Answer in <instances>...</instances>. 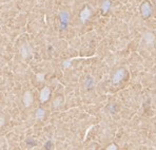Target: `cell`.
Returning <instances> with one entry per match:
<instances>
[{"label": "cell", "instance_id": "6da1fadb", "mask_svg": "<svg viewBox=\"0 0 156 150\" xmlns=\"http://www.w3.org/2000/svg\"><path fill=\"white\" fill-rule=\"evenodd\" d=\"M140 11H141V14H143V16L145 18H148V17L151 16V14H152V7H151V4L149 2H143L141 4V7H140Z\"/></svg>", "mask_w": 156, "mask_h": 150}, {"label": "cell", "instance_id": "7a4b0ae2", "mask_svg": "<svg viewBox=\"0 0 156 150\" xmlns=\"http://www.w3.org/2000/svg\"><path fill=\"white\" fill-rule=\"evenodd\" d=\"M124 76V69H119V70H117L116 73L114 74V77H113V84L117 85V84H119V82L122 80Z\"/></svg>", "mask_w": 156, "mask_h": 150}, {"label": "cell", "instance_id": "3957f363", "mask_svg": "<svg viewBox=\"0 0 156 150\" xmlns=\"http://www.w3.org/2000/svg\"><path fill=\"white\" fill-rule=\"evenodd\" d=\"M90 16H91V10L89 7H85L80 13V20L82 22H85L90 18Z\"/></svg>", "mask_w": 156, "mask_h": 150}, {"label": "cell", "instance_id": "277c9868", "mask_svg": "<svg viewBox=\"0 0 156 150\" xmlns=\"http://www.w3.org/2000/svg\"><path fill=\"white\" fill-rule=\"evenodd\" d=\"M50 95H51V91H50V89L48 88V87L43 88L42 91H41V93H40V101H42V103L46 101L50 98Z\"/></svg>", "mask_w": 156, "mask_h": 150}, {"label": "cell", "instance_id": "5b68a950", "mask_svg": "<svg viewBox=\"0 0 156 150\" xmlns=\"http://www.w3.org/2000/svg\"><path fill=\"white\" fill-rule=\"evenodd\" d=\"M143 39H145L147 45H152V43H154V40H155V36H154L153 33L148 32L143 35Z\"/></svg>", "mask_w": 156, "mask_h": 150}, {"label": "cell", "instance_id": "8992f818", "mask_svg": "<svg viewBox=\"0 0 156 150\" xmlns=\"http://www.w3.org/2000/svg\"><path fill=\"white\" fill-rule=\"evenodd\" d=\"M23 103H24V105H26V107H29V106H31L33 103V96L32 94H31V92H26V94H24V96H23Z\"/></svg>", "mask_w": 156, "mask_h": 150}, {"label": "cell", "instance_id": "52a82bcc", "mask_svg": "<svg viewBox=\"0 0 156 150\" xmlns=\"http://www.w3.org/2000/svg\"><path fill=\"white\" fill-rule=\"evenodd\" d=\"M59 17H60V20H61L62 26H67V24H68V22H69V19H70V15H69V13H67V12H61V13H60V15H59Z\"/></svg>", "mask_w": 156, "mask_h": 150}, {"label": "cell", "instance_id": "ba28073f", "mask_svg": "<svg viewBox=\"0 0 156 150\" xmlns=\"http://www.w3.org/2000/svg\"><path fill=\"white\" fill-rule=\"evenodd\" d=\"M21 53H22L23 57L26 58V57H29V56L32 54V48L30 46H28V45H24V46L22 47V49H21Z\"/></svg>", "mask_w": 156, "mask_h": 150}, {"label": "cell", "instance_id": "9c48e42d", "mask_svg": "<svg viewBox=\"0 0 156 150\" xmlns=\"http://www.w3.org/2000/svg\"><path fill=\"white\" fill-rule=\"evenodd\" d=\"M110 7H111V2L109 1V0H106L104 3H102L101 9H102V11H104V13H107V12H109Z\"/></svg>", "mask_w": 156, "mask_h": 150}, {"label": "cell", "instance_id": "30bf717a", "mask_svg": "<svg viewBox=\"0 0 156 150\" xmlns=\"http://www.w3.org/2000/svg\"><path fill=\"white\" fill-rule=\"evenodd\" d=\"M44 113H46V112H44L43 109H41V108L38 109V110L36 111V118H37V120H42V118H44Z\"/></svg>", "mask_w": 156, "mask_h": 150}, {"label": "cell", "instance_id": "8fae6325", "mask_svg": "<svg viewBox=\"0 0 156 150\" xmlns=\"http://www.w3.org/2000/svg\"><path fill=\"white\" fill-rule=\"evenodd\" d=\"M93 84H94L93 79L88 78V80H87V87H88V88H92V87H93Z\"/></svg>", "mask_w": 156, "mask_h": 150}, {"label": "cell", "instance_id": "7c38bea8", "mask_svg": "<svg viewBox=\"0 0 156 150\" xmlns=\"http://www.w3.org/2000/svg\"><path fill=\"white\" fill-rule=\"evenodd\" d=\"M37 78H38V80L42 82L43 78H44V74H37Z\"/></svg>", "mask_w": 156, "mask_h": 150}, {"label": "cell", "instance_id": "4fadbf2b", "mask_svg": "<svg viewBox=\"0 0 156 150\" xmlns=\"http://www.w3.org/2000/svg\"><path fill=\"white\" fill-rule=\"evenodd\" d=\"M108 149L110 150V149H117V146L116 145H110V146L108 147Z\"/></svg>", "mask_w": 156, "mask_h": 150}, {"label": "cell", "instance_id": "5bb4252c", "mask_svg": "<svg viewBox=\"0 0 156 150\" xmlns=\"http://www.w3.org/2000/svg\"><path fill=\"white\" fill-rule=\"evenodd\" d=\"M2 125H3V118H0V126H2Z\"/></svg>", "mask_w": 156, "mask_h": 150}]
</instances>
